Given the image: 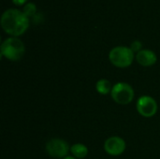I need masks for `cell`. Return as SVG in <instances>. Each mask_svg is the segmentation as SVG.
Segmentation results:
<instances>
[{
  "instance_id": "cell-1",
  "label": "cell",
  "mask_w": 160,
  "mask_h": 159,
  "mask_svg": "<svg viewBox=\"0 0 160 159\" xmlns=\"http://www.w3.org/2000/svg\"><path fill=\"white\" fill-rule=\"evenodd\" d=\"M1 26L7 34L17 37L27 30L29 18L17 8H8L2 14Z\"/></svg>"
},
{
  "instance_id": "cell-2",
  "label": "cell",
  "mask_w": 160,
  "mask_h": 159,
  "mask_svg": "<svg viewBox=\"0 0 160 159\" xmlns=\"http://www.w3.org/2000/svg\"><path fill=\"white\" fill-rule=\"evenodd\" d=\"M24 52L23 42L16 37H8L1 44V56L10 61H19L24 55Z\"/></svg>"
},
{
  "instance_id": "cell-3",
  "label": "cell",
  "mask_w": 160,
  "mask_h": 159,
  "mask_svg": "<svg viewBox=\"0 0 160 159\" xmlns=\"http://www.w3.org/2000/svg\"><path fill=\"white\" fill-rule=\"evenodd\" d=\"M111 63L116 67L125 68L129 67L134 60V52L125 46H117L111 50L109 53Z\"/></svg>"
},
{
  "instance_id": "cell-4",
  "label": "cell",
  "mask_w": 160,
  "mask_h": 159,
  "mask_svg": "<svg viewBox=\"0 0 160 159\" xmlns=\"http://www.w3.org/2000/svg\"><path fill=\"white\" fill-rule=\"evenodd\" d=\"M112 99L120 105H128L134 98V90L127 82H117L111 92Z\"/></svg>"
},
{
  "instance_id": "cell-5",
  "label": "cell",
  "mask_w": 160,
  "mask_h": 159,
  "mask_svg": "<svg viewBox=\"0 0 160 159\" xmlns=\"http://www.w3.org/2000/svg\"><path fill=\"white\" fill-rule=\"evenodd\" d=\"M48 155L53 158H65L68 157L70 148L68 143L62 139H52L46 144Z\"/></svg>"
},
{
  "instance_id": "cell-6",
  "label": "cell",
  "mask_w": 160,
  "mask_h": 159,
  "mask_svg": "<svg viewBox=\"0 0 160 159\" xmlns=\"http://www.w3.org/2000/svg\"><path fill=\"white\" fill-rule=\"evenodd\" d=\"M137 111L138 112L146 118L154 116L158 112L157 101L149 96H142L137 100Z\"/></svg>"
},
{
  "instance_id": "cell-7",
  "label": "cell",
  "mask_w": 160,
  "mask_h": 159,
  "mask_svg": "<svg viewBox=\"0 0 160 159\" xmlns=\"http://www.w3.org/2000/svg\"><path fill=\"white\" fill-rule=\"evenodd\" d=\"M126 147H127L126 142L122 138L117 137V136H113V137L107 139L104 143L105 152L113 157L122 155L125 152Z\"/></svg>"
},
{
  "instance_id": "cell-8",
  "label": "cell",
  "mask_w": 160,
  "mask_h": 159,
  "mask_svg": "<svg viewBox=\"0 0 160 159\" xmlns=\"http://www.w3.org/2000/svg\"><path fill=\"white\" fill-rule=\"evenodd\" d=\"M137 62L143 67H151L158 61L157 54L151 50H142L136 54Z\"/></svg>"
},
{
  "instance_id": "cell-9",
  "label": "cell",
  "mask_w": 160,
  "mask_h": 159,
  "mask_svg": "<svg viewBox=\"0 0 160 159\" xmlns=\"http://www.w3.org/2000/svg\"><path fill=\"white\" fill-rule=\"evenodd\" d=\"M70 152L75 158L83 159L88 155V148L82 143H75L70 147Z\"/></svg>"
},
{
  "instance_id": "cell-10",
  "label": "cell",
  "mask_w": 160,
  "mask_h": 159,
  "mask_svg": "<svg viewBox=\"0 0 160 159\" xmlns=\"http://www.w3.org/2000/svg\"><path fill=\"white\" fill-rule=\"evenodd\" d=\"M96 89H97L98 93H99L101 95H107L112 92V83L110 81H108L106 79H101L96 83Z\"/></svg>"
},
{
  "instance_id": "cell-11",
  "label": "cell",
  "mask_w": 160,
  "mask_h": 159,
  "mask_svg": "<svg viewBox=\"0 0 160 159\" xmlns=\"http://www.w3.org/2000/svg\"><path fill=\"white\" fill-rule=\"evenodd\" d=\"M22 12L24 13V15L28 18L30 17H33L36 12H37V6L33 3V2H29L27 3L24 7H23V9H22Z\"/></svg>"
},
{
  "instance_id": "cell-12",
  "label": "cell",
  "mask_w": 160,
  "mask_h": 159,
  "mask_svg": "<svg viewBox=\"0 0 160 159\" xmlns=\"http://www.w3.org/2000/svg\"><path fill=\"white\" fill-rule=\"evenodd\" d=\"M142 42L139 41V40H135V41L132 42V44H131V46H130V49H131L134 52H137V53H138L139 52L142 51Z\"/></svg>"
},
{
  "instance_id": "cell-13",
  "label": "cell",
  "mask_w": 160,
  "mask_h": 159,
  "mask_svg": "<svg viewBox=\"0 0 160 159\" xmlns=\"http://www.w3.org/2000/svg\"><path fill=\"white\" fill-rule=\"evenodd\" d=\"M26 1H27V0H12V2H13L15 5H17V6H22V5H23Z\"/></svg>"
},
{
  "instance_id": "cell-14",
  "label": "cell",
  "mask_w": 160,
  "mask_h": 159,
  "mask_svg": "<svg viewBox=\"0 0 160 159\" xmlns=\"http://www.w3.org/2000/svg\"><path fill=\"white\" fill-rule=\"evenodd\" d=\"M63 159H77V158H75L74 157H65V158H63Z\"/></svg>"
}]
</instances>
